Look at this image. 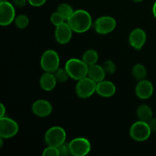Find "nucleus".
Here are the masks:
<instances>
[{"instance_id":"f03ea898","label":"nucleus","mask_w":156,"mask_h":156,"mask_svg":"<svg viewBox=\"0 0 156 156\" xmlns=\"http://www.w3.org/2000/svg\"><path fill=\"white\" fill-rule=\"evenodd\" d=\"M88 66L82 59L71 58L66 61L65 69L69 78L79 81L88 76Z\"/></svg>"},{"instance_id":"f3484780","label":"nucleus","mask_w":156,"mask_h":156,"mask_svg":"<svg viewBox=\"0 0 156 156\" xmlns=\"http://www.w3.org/2000/svg\"><path fill=\"white\" fill-rule=\"evenodd\" d=\"M106 75V73L102 66L98 65L96 63L88 67V77L94 81L96 83L105 80Z\"/></svg>"},{"instance_id":"0eeeda50","label":"nucleus","mask_w":156,"mask_h":156,"mask_svg":"<svg viewBox=\"0 0 156 156\" xmlns=\"http://www.w3.org/2000/svg\"><path fill=\"white\" fill-rule=\"evenodd\" d=\"M19 130V126L15 120L9 117H0V137L10 139L15 136Z\"/></svg>"},{"instance_id":"9d476101","label":"nucleus","mask_w":156,"mask_h":156,"mask_svg":"<svg viewBox=\"0 0 156 156\" xmlns=\"http://www.w3.org/2000/svg\"><path fill=\"white\" fill-rule=\"evenodd\" d=\"M117 26V21L113 17L105 15L99 17L94 22L95 31L99 34H108L111 33Z\"/></svg>"},{"instance_id":"7c9ffc66","label":"nucleus","mask_w":156,"mask_h":156,"mask_svg":"<svg viewBox=\"0 0 156 156\" xmlns=\"http://www.w3.org/2000/svg\"><path fill=\"white\" fill-rule=\"evenodd\" d=\"M0 110H1V112H0V117H5L6 114V108L3 104H0Z\"/></svg>"},{"instance_id":"b1692460","label":"nucleus","mask_w":156,"mask_h":156,"mask_svg":"<svg viewBox=\"0 0 156 156\" xmlns=\"http://www.w3.org/2000/svg\"><path fill=\"white\" fill-rule=\"evenodd\" d=\"M50 21H51V23L53 25L57 27V26L60 25L61 24H62V23H64L66 21L64 18V17L59 12L56 11V12L52 13L51 16H50Z\"/></svg>"},{"instance_id":"5701e85b","label":"nucleus","mask_w":156,"mask_h":156,"mask_svg":"<svg viewBox=\"0 0 156 156\" xmlns=\"http://www.w3.org/2000/svg\"><path fill=\"white\" fill-rule=\"evenodd\" d=\"M15 24L19 29H24L28 26L29 18L25 15H19L15 17Z\"/></svg>"},{"instance_id":"6ab92c4d","label":"nucleus","mask_w":156,"mask_h":156,"mask_svg":"<svg viewBox=\"0 0 156 156\" xmlns=\"http://www.w3.org/2000/svg\"><path fill=\"white\" fill-rule=\"evenodd\" d=\"M98 58V53L96 50H93V49H90V50H86L83 53L82 59L88 66H90L94 65V64L97 63Z\"/></svg>"},{"instance_id":"cd10ccee","label":"nucleus","mask_w":156,"mask_h":156,"mask_svg":"<svg viewBox=\"0 0 156 156\" xmlns=\"http://www.w3.org/2000/svg\"><path fill=\"white\" fill-rule=\"evenodd\" d=\"M47 0H28V3L34 7H40L44 5Z\"/></svg>"},{"instance_id":"9b49d317","label":"nucleus","mask_w":156,"mask_h":156,"mask_svg":"<svg viewBox=\"0 0 156 156\" xmlns=\"http://www.w3.org/2000/svg\"><path fill=\"white\" fill-rule=\"evenodd\" d=\"M73 32L71 27L66 22L61 24L56 27L55 29V38L59 44H66L71 41L73 37Z\"/></svg>"},{"instance_id":"f257e3e1","label":"nucleus","mask_w":156,"mask_h":156,"mask_svg":"<svg viewBox=\"0 0 156 156\" xmlns=\"http://www.w3.org/2000/svg\"><path fill=\"white\" fill-rule=\"evenodd\" d=\"M67 23L71 27L73 32L82 34L88 31L92 25V18L88 12L84 9L74 11L67 20Z\"/></svg>"},{"instance_id":"dca6fc26","label":"nucleus","mask_w":156,"mask_h":156,"mask_svg":"<svg viewBox=\"0 0 156 156\" xmlns=\"http://www.w3.org/2000/svg\"><path fill=\"white\" fill-rule=\"evenodd\" d=\"M57 81L53 73L45 72L40 79V85L44 91H50L56 87Z\"/></svg>"},{"instance_id":"aec40b11","label":"nucleus","mask_w":156,"mask_h":156,"mask_svg":"<svg viewBox=\"0 0 156 156\" xmlns=\"http://www.w3.org/2000/svg\"><path fill=\"white\" fill-rule=\"evenodd\" d=\"M132 75L136 80H143L147 76V69L143 64H136L132 69Z\"/></svg>"},{"instance_id":"7ed1b4c3","label":"nucleus","mask_w":156,"mask_h":156,"mask_svg":"<svg viewBox=\"0 0 156 156\" xmlns=\"http://www.w3.org/2000/svg\"><path fill=\"white\" fill-rule=\"evenodd\" d=\"M60 59L57 52L53 50H47L41 58V67L44 72L54 73L59 68Z\"/></svg>"},{"instance_id":"20e7f679","label":"nucleus","mask_w":156,"mask_h":156,"mask_svg":"<svg viewBox=\"0 0 156 156\" xmlns=\"http://www.w3.org/2000/svg\"><path fill=\"white\" fill-rule=\"evenodd\" d=\"M66 140V133L61 126H54L49 128L44 136V140L47 146L58 147L65 143Z\"/></svg>"},{"instance_id":"ddd939ff","label":"nucleus","mask_w":156,"mask_h":156,"mask_svg":"<svg viewBox=\"0 0 156 156\" xmlns=\"http://www.w3.org/2000/svg\"><path fill=\"white\" fill-rule=\"evenodd\" d=\"M31 109L34 115L39 117H46L51 114L53 107L48 101L39 99L34 102Z\"/></svg>"},{"instance_id":"412c9836","label":"nucleus","mask_w":156,"mask_h":156,"mask_svg":"<svg viewBox=\"0 0 156 156\" xmlns=\"http://www.w3.org/2000/svg\"><path fill=\"white\" fill-rule=\"evenodd\" d=\"M57 12H59L64 17L66 21H67V20L69 18L72 14L74 12V10H73V7L69 4H68V3H61L58 6Z\"/></svg>"},{"instance_id":"2f4dec72","label":"nucleus","mask_w":156,"mask_h":156,"mask_svg":"<svg viewBox=\"0 0 156 156\" xmlns=\"http://www.w3.org/2000/svg\"><path fill=\"white\" fill-rule=\"evenodd\" d=\"M152 13H153L154 16H155V18H156V1L154 3L153 7H152Z\"/></svg>"},{"instance_id":"c756f323","label":"nucleus","mask_w":156,"mask_h":156,"mask_svg":"<svg viewBox=\"0 0 156 156\" xmlns=\"http://www.w3.org/2000/svg\"><path fill=\"white\" fill-rule=\"evenodd\" d=\"M148 123H149V127H150L152 132H156V118H153V117H152V118L148 122Z\"/></svg>"},{"instance_id":"39448f33","label":"nucleus","mask_w":156,"mask_h":156,"mask_svg":"<svg viewBox=\"0 0 156 156\" xmlns=\"http://www.w3.org/2000/svg\"><path fill=\"white\" fill-rule=\"evenodd\" d=\"M148 122L139 121L135 122L129 129V135L131 138L137 142H143L147 140L152 133Z\"/></svg>"},{"instance_id":"1a4fd4ad","label":"nucleus","mask_w":156,"mask_h":156,"mask_svg":"<svg viewBox=\"0 0 156 156\" xmlns=\"http://www.w3.org/2000/svg\"><path fill=\"white\" fill-rule=\"evenodd\" d=\"M15 9L13 3L7 0H1L0 2V24L2 26H8L12 24L15 19Z\"/></svg>"},{"instance_id":"c85d7f7f","label":"nucleus","mask_w":156,"mask_h":156,"mask_svg":"<svg viewBox=\"0 0 156 156\" xmlns=\"http://www.w3.org/2000/svg\"><path fill=\"white\" fill-rule=\"evenodd\" d=\"M28 0H12V3L17 8H23L27 5Z\"/></svg>"},{"instance_id":"4468645a","label":"nucleus","mask_w":156,"mask_h":156,"mask_svg":"<svg viewBox=\"0 0 156 156\" xmlns=\"http://www.w3.org/2000/svg\"><path fill=\"white\" fill-rule=\"evenodd\" d=\"M137 97L142 100H146L152 97L154 92V87L152 82L147 79L139 81L135 88Z\"/></svg>"},{"instance_id":"4be33fe9","label":"nucleus","mask_w":156,"mask_h":156,"mask_svg":"<svg viewBox=\"0 0 156 156\" xmlns=\"http://www.w3.org/2000/svg\"><path fill=\"white\" fill-rule=\"evenodd\" d=\"M53 74H54L55 78H56L57 82H59V83H65L68 80L69 78V76L68 73H67L65 68L57 69L53 73Z\"/></svg>"},{"instance_id":"a878e982","label":"nucleus","mask_w":156,"mask_h":156,"mask_svg":"<svg viewBox=\"0 0 156 156\" xmlns=\"http://www.w3.org/2000/svg\"><path fill=\"white\" fill-rule=\"evenodd\" d=\"M58 151H59V155L61 156H66L69 155H71V152H70V146L69 143H67L66 141L61 144L57 147Z\"/></svg>"},{"instance_id":"bb28decb","label":"nucleus","mask_w":156,"mask_h":156,"mask_svg":"<svg viewBox=\"0 0 156 156\" xmlns=\"http://www.w3.org/2000/svg\"><path fill=\"white\" fill-rule=\"evenodd\" d=\"M43 156H59V151L57 147L51 146H47L46 149L43 151Z\"/></svg>"},{"instance_id":"2eb2a0df","label":"nucleus","mask_w":156,"mask_h":156,"mask_svg":"<svg viewBox=\"0 0 156 156\" xmlns=\"http://www.w3.org/2000/svg\"><path fill=\"white\" fill-rule=\"evenodd\" d=\"M116 90L115 85L112 82L107 80L98 82L96 86V93L103 98L112 97L116 93Z\"/></svg>"},{"instance_id":"423d86ee","label":"nucleus","mask_w":156,"mask_h":156,"mask_svg":"<svg viewBox=\"0 0 156 156\" xmlns=\"http://www.w3.org/2000/svg\"><path fill=\"white\" fill-rule=\"evenodd\" d=\"M96 86L97 83L87 76L78 81L76 86V94L80 98H88L96 92Z\"/></svg>"},{"instance_id":"473e14b6","label":"nucleus","mask_w":156,"mask_h":156,"mask_svg":"<svg viewBox=\"0 0 156 156\" xmlns=\"http://www.w3.org/2000/svg\"><path fill=\"white\" fill-rule=\"evenodd\" d=\"M133 2H136V3H140V2H142L143 1V0H132Z\"/></svg>"},{"instance_id":"f8f14e48","label":"nucleus","mask_w":156,"mask_h":156,"mask_svg":"<svg viewBox=\"0 0 156 156\" xmlns=\"http://www.w3.org/2000/svg\"><path fill=\"white\" fill-rule=\"evenodd\" d=\"M146 33L142 28H135L129 35V43L133 48L141 50L146 42Z\"/></svg>"},{"instance_id":"a211bd4d","label":"nucleus","mask_w":156,"mask_h":156,"mask_svg":"<svg viewBox=\"0 0 156 156\" xmlns=\"http://www.w3.org/2000/svg\"><path fill=\"white\" fill-rule=\"evenodd\" d=\"M136 114L139 120L145 122H149L153 117V112H152V108L147 105H140L137 108Z\"/></svg>"},{"instance_id":"393cba45","label":"nucleus","mask_w":156,"mask_h":156,"mask_svg":"<svg viewBox=\"0 0 156 156\" xmlns=\"http://www.w3.org/2000/svg\"><path fill=\"white\" fill-rule=\"evenodd\" d=\"M104 69H105V73L108 75H112L117 70V66L116 64L113 62L112 60H106L102 65Z\"/></svg>"},{"instance_id":"6e6552de","label":"nucleus","mask_w":156,"mask_h":156,"mask_svg":"<svg viewBox=\"0 0 156 156\" xmlns=\"http://www.w3.org/2000/svg\"><path fill=\"white\" fill-rule=\"evenodd\" d=\"M71 155L74 156H85L90 152L91 144L85 137H77L69 142Z\"/></svg>"}]
</instances>
